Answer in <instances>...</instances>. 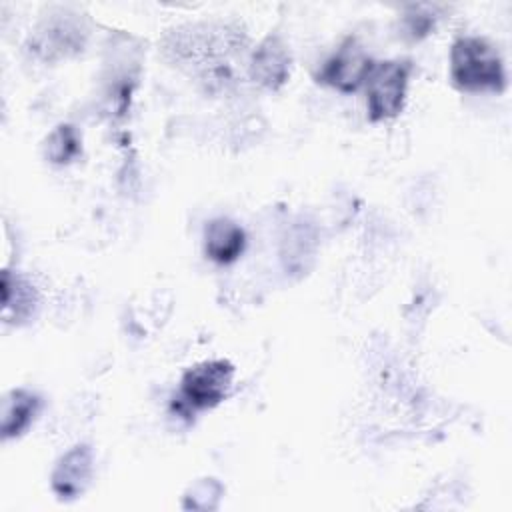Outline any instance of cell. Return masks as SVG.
Returning a JSON list of instances; mask_svg holds the SVG:
<instances>
[{"label": "cell", "mask_w": 512, "mask_h": 512, "mask_svg": "<svg viewBox=\"0 0 512 512\" xmlns=\"http://www.w3.org/2000/svg\"><path fill=\"white\" fill-rule=\"evenodd\" d=\"M236 368L230 360L214 358L198 362L184 370L172 408L190 420L198 412L220 406L232 392Z\"/></svg>", "instance_id": "obj_3"}, {"label": "cell", "mask_w": 512, "mask_h": 512, "mask_svg": "<svg viewBox=\"0 0 512 512\" xmlns=\"http://www.w3.org/2000/svg\"><path fill=\"white\" fill-rule=\"evenodd\" d=\"M86 36L88 30L78 14L58 10L50 12L48 18L38 24L30 38V50L42 60L54 62L78 54L84 48Z\"/></svg>", "instance_id": "obj_6"}, {"label": "cell", "mask_w": 512, "mask_h": 512, "mask_svg": "<svg viewBox=\"0 0 512 512\" xmlns=\"http://www.w3.org/2000/svg\"><path fill=\"white\" fill-rule=\"evenodd\" d=\"M82 156V136L76 126L62 122L44 140V158L56 166H68Z\"/></svg>", "instance_id": "obj_12"}, {"label": "cell", "mask_w": 512, "mask_h": 512, "mask_svg": "<svg viewBox=\"0 0 512 512\" xmlns=\"http://www.w3.org/2000/svg\"><path fill=\"white\" fill-rule=\"evenodd\" d=\"M414 64L408 58L376 60L366 82V116L370 122L392 120L402 114Z\"/></svg>", "instance_id": "obj_4"}, {"label": "cell", "mask_w": 512, "mask_h": 512, "mask_svg": "<svg viewBox=\"0 0 512 512\" xmlns=\"http://www.w3.org/2000/svg\"><path fill=\"white\" fill-rule=\"evenodd\" d=\"M374 62L376 60L366 52L362 42L350 34L322 62L314 80L342 94H352L364 86Z\"/></svg>", "instance_id": "obj_5"}, {"label": "cell", "mask_w": 512, "mask_h": 512, "mask_svg": "<svg viewBox=\"0 0 512 512\" xmlns=\"http://www.w3.org/2000/svg\"><path fill=\"white\" fill-rule=\"evenodd\" d=\"M438 12L436 6H424V4H410L404 14H402V34L412 40L418 42L422 38H426L438 22Z\"/></svg>", "instance_id": "obj_14"}, {"label": "cell", "mask_w": 512, "mask_h": 512, "mask_svg": "<svg viewBox=\"0 0 512 512\" xmlns=\"http://www.w3.org/2000/svg\"><path fill=\"white\" fill-rule=\"evenodd\" d=\"M242 46L244 34L236 28L190 24L172 30L164 50L178 66H188L208 90H218L232 80L230 58L242 54Z\"/></svg>", "instance_id": "obj_1"}, {"label": "cell", "mask_w": 512, "mask_h": 512, "mask_svg": "<svg viewBox=\"0 0 512 512\" xmlns=\"http://www.w3.org/2000/svg\"><path fill=\"white\" fill-rule=\"evenodd\" d=\"M42 410V396L28 388H12L2 398L0 432L4 440L20 438L30 430Z\"/></svg>", "instance_id": "obj_10"}, {"label": "cell", "mask_w": 512, "mask_h": 512, "mask_svg": "<svg viewBox=\"0 0 512 512\" xmlns=\"http://www.w3.org/2000/svg\"><path fill=\"white\" fill-rule=\"evenodd\" d=\"M450 80L462 92L502 94L508 76L496 44L484 36H458L450 46Z\"/></svg>", "instance_id": "obj_2"}, {"label": "cell", "mask_w": 512, "mask_h": 512, "mask_svg": "<svg viewBox=\"0 0 512 512\" xmlns=\"http://www.w3.org/2000/svg\"><path fill=\"white\" fill-rule=\"evenodd\" d=\"M40 304L36 286L22 274L2 270V318L10 324L28 322Z\"/></svg>", "instance_id": "obj_11"}, {"label": "cell", "mask_w": 512, "mask_h": 512, "mask_svg": "<svg viewBox=\"0 0 512 512\" xmlns=\"http://www.w3.org/2000/svg\"><path fill=\"white\" fill-rule=\"evenodd\" d=\"M204 254L216 264H232L246 250V232L244 228L226 216H218L206 222L204 226Z\"/></svg>", "instance_id": "obj_9"}, {"label": "cell", "mask_w": 512, "mask_h": 512, "mask_svg": "<svg viewBox=\"0 0 512 512\" xmlns=\"http://www.w3.org/2000/svg\"><path fill=\"white\" fill-rule=\"evenodd\" d=\"M224 484L214 476H204L194 480L186 492L182 494V508L184 510H216L224 496Z\"/></svg>", "instance_id": "obj_13"}, {"label": "cell", "mask_w": 512, "mask_h": 512, "mask_svg": "<svg viewBox=\"0 0 512 512\" xmlns=\"http://www.w3.org/2000/svg\"><path fill=\"white\" fill-rule=\"evenodd\" d=\"M292 74V52L278 32L264 36L248 58V78L270 92L280 90Z\"/></svg>", "instance_id": "obj_7"}, {"label": "cell", "mask_w": 512, "mask_h": 512, "mask_svg": "<svg viewBox=\"0 0 512 512\" xmlns=\"http://www.w3.org/2000/svg\"><path fill=\"white\" fill-rule=\"evenodd\" d=\"M94 476V450L86 442L68 448L54 464L50 474V488L60 502L80 498Z\"/></svg>", "instance_id": "obj_8"}]
</instances>
